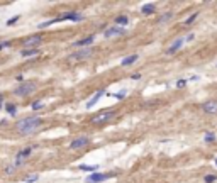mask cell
<instances>
[{
  "label": "cell",
  "mask_w": 217,
  "mask_h": 183,
  "mask_svg": "<svg viewBox=\"0 0 217 183\" xmlns=\"http://www.w3.org/2000/svg\"><path fill=\"white\" fill-rule=\"evenodd\" d=\"M41 124H43V121H41L39 117H26V119L17 122V131L22 136H27V134L36 131Z\"/></svg>",
  "instance_id": "obj_1"
},
{
  "label": "cell",
  "mask_w": 217,
  "mask_h": 183,
  "mask_svg": "<svg viewBox=\"0 0 217 183\" xmlns=\"http://www.w3.org/2000/svg\"><path fill=\"white\" fill-rule=\"evenodd\" d=\"M34 90H36V85H34V83H31V81H21V85L14 90V95L27 97L29 93H32Z\"/></svg>",
  "instance_id": "obj_2"
},
{
  "label": "cell",
  "mask_w": 217,
  "mask_h": 183,
  "mask_svg": "<svg viewBox=\"0 0 217 183\" xmlns=\"http://www.w3.org/2000/svg\"><path fill=\"white\" fill-rule=\"evenodd\" d=\"M117 117V114L115 112H100V114H97V115H93L92 119H90V122L92 124H105V122H109V121H112V119H115Z\"/></svg>",
  "instance_id": "obj_3"
},
{
  "label": "cell",
  "mask_w": 217,
  "mask_h": 183,
  "mask_svg": "<svg viewBox=\"0 0 217 183\" xmlns=\"http://www.w3.org/2000/svg\"><path fill=\"white\" fill-rule=\"evenodd\" d=\"M92 54H93V49H92V48H83V49H80V51H75L73 54L68 56V61H70V63H73V61H81V59L90 58Z\"/></svg>",
  "instance_id": "obj_4"
},
{
  "label": "cell",
  "mask_w": 217,
  "mask_h": 183,
  "mask_svg": "<svg viewBox=\"0 0 217 183\" xmlns=\"http://www.w3.org/2000/svg\"><path fill=\"white\" fill-rule=\"evenodd\" d=\"M114 176H115L114 173H92L85 178V183H102L105 180L114 178Z\"/></svg>",
  "instance_id": "obj_5"
},
{
  "label": "cell",
  "mask_w": 217,
  "mask_h": 183,
  "mask_svg": "<svg viewBox=\"0 0 217 183\" xmlns=\"http://www.w3.org/2000/svg\"><path fill=\"white\" fill-rule=\"evenodd\" d=\"M88 143H90L88 137H77V139L70 144V148L71 149H83V148L88 146Z\"/></svg>",
  "instance_id": "obj_6"
},
{
  "label": "cell",
  "mask_w": 217,
  "mask_h": 183,
  "mask_svg": "<svg viewBox=\"0 0 217 183\" xmlns=\"http://www.w3.org/2000/svg\"><path fill=\"white\" fill-rule=\"evenodd\" d=\"M83 15L81 14H77V12H70V14L63 15V17H58L56 22H63V21H73V22H78V21H83Z\"/></svg>",
  "instance_id": "obj_7"
},
{
  "label": "cell",
  "mask_w": 217,
  "mask_h": 183,
  "mask_svg": "<svg viewBox=\"0 0 217 183\" xmlns=\"http://www.w3.org/2000/svg\"><path fill=\"white\" fill-rule=\"evenodd\" d=\"M32 149H34V148L32 146H27L26 148V149H22V151H19V153H17V158H15V159H17V161H15V165H22V159H24V158H27V156H29V154L31 153H32Z\"/></svg>",
  "instance_id": "obj_8"
},
{
  "label": "cell",
  "mask_w": 217,
  "mask_h": 183,
  "mask_svg": "<svg viewBox=\"0 0 217 183\" xmlns=\"http://www.w3.org/2000/svg\"><path fill=\"white\" fill-rule=\"evenodd\" d=\"M41 43H43V37H41V36H34V37H29V39L24 43V46H26L27 49H36V46H39Z\"/></svg>",
  "instance_id": "obj_9"
},
{
  "label": "cell",
  "mask_w": 217,
  "mask_h": 183,
  "mask_svg": "<svg viewBox=\"0 0 217 183\" xmlns=\"http://www.w3.org/2000/svg\"><path fill=\"white\" fill-rule=\"evenodd\" d=\"M125 31H124V27H117V26H114V27H109V29L103 32V36L105 37H112V36H122Z\"/></svg>",
  "instance_id": "obj_10"
},
{
  "label": "cell",
  "mask_w": 217,
  "mask_h": 183,
  "mask_svg": "<svg viewBox=\"0 0 217 183\" xmlns=\"http://www.w3.org/2000/svg\"><path fill=\"white\" fill-rule=\"evenodd\" d=\"M202 109L207 114H217V100H209V102L202 103Z\"/></svg>",
  "instance_id": "obj_11"
},
{
  "label": "cell",
  "mask_w": 217,
  "mask_h": 183,
  "mask_svg": "<svg viewBox=\"0 0 217 183\" xmlns=\"http://www.w3.org/2000/svg\"><path fill=\"white\" fill-rule=\"evenodd\" d=\"M181 46H183V39H177L175 43L171 44V46H170L168 49H166V54H173V53L178 51V49H180Z\"/></svg>",
  "instance_id": "obj_12"
},
{
  "label": "cell",
  "mask_w": 217,
  "mask_h": 183,
  "mask_svg": "<svg viewBox=\"0 0 217 183\" xmlns=\"http://www.w3.org/2000/svg\"><path fill=\"white\" fill-rule=\"evenodd\" d=\"M103 93H105V92L99 90V92H97V93H95V95H93L92 99H90L88 102H87V107H88V109H90V107H93V105H95V103H97V102H99V100H100V97H102Z\"/></svg>",
  "instance_id": "obj_13"
},
{
  "label": "cell",
  "mask_w": 217,
  "mask_h": 183,
  "mask_svg": "<svg viewBox=\"0 0 217 183\" xmlns=\"http://www.w3.org/2000/svg\"><path fill=\"white\" fill-rule=\"evenodd\" d=\"M141 12H143L144 15H151V14L156 12V7H155V4H146V5L141 7Z\"/></svg>",
  "instance_id": "obj_14"
},
{
  "label": "cell",
  "mask_w": 217,
  "mask_h": 183,
  "mask_svg": "<svg viewBox=\"0 0 217 183\" xmlns=\"http://www.w3.org/2000/svg\"><path fill=\"white\" fill-rule=\"evenodd\" d=\"M92 43H93V36H88V37H83V39L77 41L75 46H77V48H80V46H90Z\"/></svg>",
  "instance_id": "obj_15"
},
{
  "label": "cell",
  "mask_w": 217,
  "mask_h": 183,
  "mask_svg": "<svg viewBox=\"0 0 217 183\" xmlns=\"http://www.w3.org/2000/svg\"><path fill=\"white\" fill-rule=\"evenodd\" d=\"M137 61V54H133V56H127V58H124L121 61V66H129V65H133V63Z\"/></svg>",
  "instance_id": "obj_16"
},
{
  "label": "cell",
  "mask_w": 217,
  "mask_h": 183,
  "mask_svg": "<svg viewBox=\"0 0 217 183\" xmlns=\"http://www.w3.org/2000/svg\"><path fill=\"white\" fill-rule=\"evenodd\" d=\"M129 24V19L125 17V15H119V17H115V26L121 27V26H127Z\"/></svg>",
  "instance_id": "obj_17"
},
{
  "label": "cell",
  "mask_w": 217,
  "mask_h": 183,
  "mask_svg": "<svg viewBox=\"0 0 217 183\" xmlns=\"http://www.w3.org/2000/svg\"><path fill=\"white\" fill-rule=\"evenodd\" d=\"M39 54V51L37 49H24V51H21V56L22 58H29V56H37Z\"/></svg>",
  "instance_id": "obj_18"
},
{
  "label": "cell",
  "mask_w": 217,
  "mask_h": 183,
  "mask_svg": "<svg viewBox=\"0 0 217 183\" xmlns=\"http://www.w3.org/2000/svg\"><path fill=\"white\" fill-rule=\"evenodd\" d=\"M5 110H7L10 115H15V114H17V107H15L14 103H7V105H5Z\"/></svg>",
  "instance_id": "obj_19"
},
{
  "label": "cell",
  "mask_w": 217,
  "mask_h": 183,
  "mask_svg": "<svg viewBox=\"0 0 217 183\" xmlns=\"http://www.w3.org/2000/svg\"><path fill=\"white\" fill-rule=\"evenodd\" d=\"M171 17H173V14H171V12H168V14L161 15V17L158 19V22H159V24H166V22H168L170 19H171Z\"/></svg>",
  "instance_id": "obj_20"
},
{
  "label": "cell",
  "mask_w": 217,
  "mask_h": 183,
  "mask_svg": "<svg viewBox=\"0 0 217 183\" xmlns=\"http://www.w3.org/2000/svg\"><path fill=\"white\" fill-rule=\"evenodd\" d=\"M125 95H127V92H125V90H121V92H117V93H112V97H114V99H117V100L125 99Z\"/></svg>",
  "instance_id": "obj_21"
},
{
  "label": "cell",
  "mask_w": 217,
  "mask_h": 183,
  "mask_svg": "<svg viewBox=\"0 0 217 183\" xmlns=\"http://www.w3.org/2000/svg\"><path fill=\"white\" fill-rule=\"evenodd\" d=\"M37 180H39V175H36V173H34V175L24 178V181H26V183H34V181H37Z\"/></svg>",
  "instance_id": "obj_22"
},
{
  "label": "cell",
  "mask_w": 217,
  "mask_h": 183,
  "mask_svg": "<svg viewBox=\"0 0 217 183\" xmlns=\"http://www.w3.org/2000/svg\"><path fill=\"white\" fill-rule=\"evenodd\" d=\"M215 141V134L214 132H205V143H214Z\"/></svg>",
  "instance_id": "obj_23"
},
{
  "label": "cell",
  "mask_w": 217,
  "mask_h": 183,
  "mask_svg": "<svg viewBox=\"0 0 217 183\" xmlns=\"http://www.w3.org/2000/svg\"><path fill=\"white\" fill-rule=\"evenodd\" d=\"M80 170H83V171H95L97 166H88V165H81Z\"/></svg>",
  "instance_id": "obj_24"
},
{
  "label": "cell",
  "mask_w": 217,
  "mask_h": 183,
  "mask_svg": "<svg viewBox=\"0 0 217 183\" xmlns=\"http://www.w3.org/2000/svg\"><path fill=\"white\" fill-rule=\"evenodd\" d=\"M215 180H217L215 175H207V176H205V183H214Z\"/></svg>",
  "instance_id": "obj_25"
},
{
  "label": "cell",
  "mask_w": 217,
  "mask_h": 183,
  "mask_svg": "<svg viewBox=\"0 0 217 183\" xmlns=\"http://www.w3.org/2000/svg\"><path fill=\"white\" fill-rule=\"evenodd\" d=\"M43 107H44V105H43V102H34L32 103V110H41Z\"/></svg>",
  "instance_id": "obj_26"
},
{
  "label": "cell",
  "mask_w": 217,
  "mask_h": 183,
  "mask_svg": "<svg viewBox=\"0 0 217 183\" xmlns=\"http://www.w3.org/2000/svg\"><path fill=\"white\" fill-rule=\"evenodd\" d=\"M21 19V15H15V17H12V19H9L7 21V26H12V24H15V22Z\"/></svg>",
  "instance_id": "obj_27"
},
{
  "label": "cell",
  "mask_w": 217,
  "mask_h": 183,
  "mask_svg": "<svg viewBox=\"0 0 217 183\" xmlns=\"http://www.w3.org/2000/svg\"><path fill=\"white\" fill-rule=\"evenodd\" d=\"M187 83H188V80H185V78H183V80H178V81H177V87L181 88V87H185Z\"/></svg>",
  "instance_id": "obj_28"
},
{
  "label": "cell",
  "mask_w": 217,
  "mask_h": 183,
  "mask_svg": "<svg viewBox=\"0 0 217 183\" xmlns=\"http://www.w3.org/2000/svg\"><path fill=\"white\" fill-rule=\"evenodd\" d=\"M197 15H199V14H197V12H195V14H192V15H190V17H188V19H187V24H190V22H193V21H195V19H197Z\"/></svg>",
  "instance_id": "obj_29"
},
{
  "label": "cell",
  "mask_w": 217,
  "mask_h": 183,
  "mask_svg": "<svg viewBox=\"0 0 217 183\" xmlns=\"http://www.w3.org/2000/svg\"><path fill=\"white\" fill-rule=\"evenodd\" d=\"M131 78H133V80H139V78H141V75H139V73H134Z\"/></svg>",
  "instance_id": "obj_30"
},
{
  "label": "cell",
  "mask_w": 217,
  "mask_h": 183,
  "mask_svg": "<svg viewBox=\"0 0 217 183\" xmlns=\"http://www.w3.org/2000/svg\"><path fill=\"white\" fill-rule=\"evenodd\" d=\"M5 46H9V43H2V44H0V49H2V48H5Z\"/></svg>",
  "instance_id": "obj_31"
},
{
  "label": "cell",
  "mask_w": 217,
  "mask_h": 183,
  "mask_svg": "<svg viewBox=\"0 0 217 183\" xmlns=\"http://www.w3.org/2000/svg\"><path fill=\"white\" fill-rule=\"evenodd\" d=\"M2 102H4V95H0V109H2Z\"/></svg>",
  "instance_id": "obj_32"
},
{
  "label": "cell",
  "mask_w": 217,
  "mask_h": 183,
  "mask_svg": "<svg viewBox=\"0 0 217 183\" xmlns=\"http://www.w3.org/2000/svg\"><path fill=\"white\" fill-rule=\"evenodd\" d=\"M215 166H217V158H215Z\"/></svg>",
  "instance_id": "obj_33"
}]
</instances>
